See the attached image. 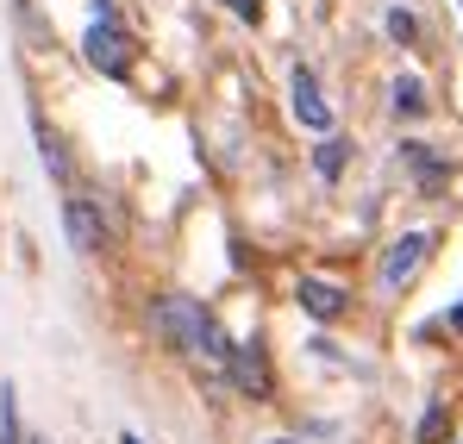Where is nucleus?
Segmentation results:
<instances>
[{
    "label": "nucleus",
    "mask_w": 463,
    "mask_h": 444,
    "mask_svg": "<svg viewBox=\"0 0 463 444\" xmlns=\"http://www.w3.org/2000/svg\"><path fill=\"white\" fill-rule=\"evenodd\" d=\"M81 51H88V63H94L100 75H126L132 70V38H126L113 19H94L88 38H81Z\"/></svg>",
    "instance_id": "obj_3"
},
{
    "label": "nucleus",
    "mask_w": 463,
    "mask_h": 444,
    "mask_svg": "<svg viewBox=\"0 0 463 444\" xmlns=\"http://www.w3.org/2000/svg\"><path fill=\"white\" fill-rule=\"evenodd\" d=\"M394 113H401V119H420V113H426V81H420V75H401V81H394Z\"/></svg>",
    "instance_id": "obj_8"
},
{
    "label": "nucleus",
    "mask_w": 463,
    "mask_h": 444,
    "mask_svg": "<svg viewBox=\"0 0 463 444\" xmlns=\"http://www.w3.org/2000/svg\"><path fill=\"white\" fill-rule=\"evenodd\" d=\"M119 444H145V439H138V432H126V439H119Z\"/></svg>",
    "instance_id": "obj_16"
},
{
    "label": "nucleus",
    "mask_w": 463,
    "mask_h": 444,
    "mask_svg": "<svg viewBox=\"0 0 463 444\" xmlns=\"http://www.w3.org/2000/svg\"><path fill=\"white\" fill-rule=\"evenodd\" d=\"M445 432H451V420H445V407H432V413L420 420V432H413V439H420V444H439Z\"/></svg>",
    "instance_id": "obj_13"
},
{
    "label": "nucleus",
    "mask_w": 463,
    "mask_h": 444,
    "mask_svg": "<svg viewBox=\"0 0 463 444\" xmlns=\"http://www.w3.org/2000/svg\"><path fill=\"white\" fill-rule=\"evenodd\" d=\"M401 150H407V163H413V175H420L426 188H439V182H445V163H439L426 145H401Z\"/></svg>",
    "instance_id": "obj_10"
},
{
    "label": "nucleus",
    "mask_w": 463,
    "mask_h": 444,
    "mask_svg": "<svg viewBox=\"0 0 463 444\" xmlns=\"http://www.w3.org/2000/svg\"><path fill=\"white\" fill-rule=\"evenodd\" d=\"M63 225H70V244H76L81 257H100L107 250V225H100V207L88 194H70L63 201Z\"/></svg>",
    "instance_id": "obj_4"
},
{
    "label": "nucleus",
    "mask_w": 463,
    "mask_h": 444,
    "mask_svg": "<svg viewBox=\"0 0 463 444\" xmlns=\"http://www.w3.org/2000/svg\"><path fill=\"white\" fill-rule=\"evenodd\" d=\"M295 300H301V313H313V319H338L351 307V295L338 282H319V276H301L295 282Z\"/></svg>",
    "instance_id": "obj_6"
},
{
    "label": "nucleus",
    "mask_w": 463,
    "mask_h": 444,
    "mask_svg": "<svg viewBox=\"0 0 463 444\" xmlns=\"http://www.w3.org/2000/svg\"><path fill=\"white\" fill-rule=\"evenodd\" d=\"M426 250H432V238H426V231L394 238V244H388V257H383V282H388V288H401V282H407V276L426 263Z\"/></svg>",
    "instance_id": "obj_5"
},
{
    "label": "nucleus",
    "mask_w": 463,
    "mask_h": 444,
    "mask_svg": "<svg viewBox=\"0 0 463 444\" xmlns=\"http://www.w3.org/2000/svg\"><path fill=\"white\" fill-rule=\"evenodd\" d=\"M151 332L169 345V351H182V357H207V364H226V351H232V338L220 332V319H213L201 300H188V295L151 300Z\"/></svg>",
    "instance_id": "obj_1"
},
{
    "label": "nucleus",
    "mask_w": 463,
    "mask_h": 444,
    "mask_svg": "<svg viewBox=\"0 0 463 444\" xmlns=\"http://www.w3.org/2000/svg\"><path fill=\"white\" fill-rule=\"evenodd\" d=\"M388 38H394V44H413V38H420V19L394 6V13H388Z\"/></svg>",
    "instance_id": "obj_12"
},
{
    "label": "nucleus",
    "mask_w": 463,
    "mask_h": 444,
    "mask_svg": "<svg viewBox=\"0 0 463 444\" xmlns=\"http://www.w3.org/2000/svg\"><path fill=\"white\" fill-rule=\"evenodd\" d=\"M451 332H463V307H458V313H451Z\"/></svg>",
    "instance_id": "obj_15"
},
{
    "label": "nucleus",
    "mask_w": 463,
    "mask_h": 444,
    "mask_svg": "<svg viewBox=\"0 0 463 444\" xmlns=\"http://www.w3.org/2000/svg\"><path fill=\"white\" fill-rule=\"evenodd\" d=\"M226 13L244 19V25H257V19H263V0H226Z\"/></svg>",
    "instance_id": "obj_14"
},
{
    "label": "nucleus",
    "mask_w": 463,
    "mask_h": 444,
    "mask_svg": "<svg viewBox=\"0 0 463 444\" xmlns=\"http://www.w3.org/2000/svg\"><path fill=\"white\" fill-rule=\"evenodd\" d=\"M345 156H351V145H345V138H326V145L313 150V169H319L326 182H338V175H345Z\"/></svg>",
    "instance_id": "obj_9"
},
{
    "label": "nucleus",
    "mask_w": 463,
    "mask_h": 444,
    "mask_svg": "<svg viewBox=\"0 0 463 444\" xmlns=\"http://www.w3.org/2000/svg\"><path fill=\"white\" fill-rule=\"evenodd\" d=\"M288 94H295V119H301L307 132H326V126H332V107L319 100V81H313V70H295Z\"/></svg>",
    "instance_id": "obj_7"
},
{
    "label": "nucleus",
    "mask_w": 463,
    "mask_h": 444,
    "mask_svg": "<svg viewBox=\"0 0 463 444\" xmlns=\"http://www.w3.org/2000/svg\"><path fill=\"white\" fill-rule=\"evenodd\" d=\"M226 375H232V388H238V394H250V401H269V394H276V375H269V357H263V345H257V338L226 351Z\"/></svg>",
    "instance_id": "obj_2"
},
{
    "label": "nucleus",
    "mask_w": 463,
    "mask_h": 444,
    "mask_svg": "<svg viewBox=\"0 0 463 444\" xmlns=\"http://www.w3.org/2000/svg\"><path fill=\"white\" fill-rule=\"evenodd\" d=\"M38 156H44V169H51L57 182H70V156H63V145H57L44 126H38Z\"/></svg>",
    "instance_id": "obj_11"
}]
</instances>
